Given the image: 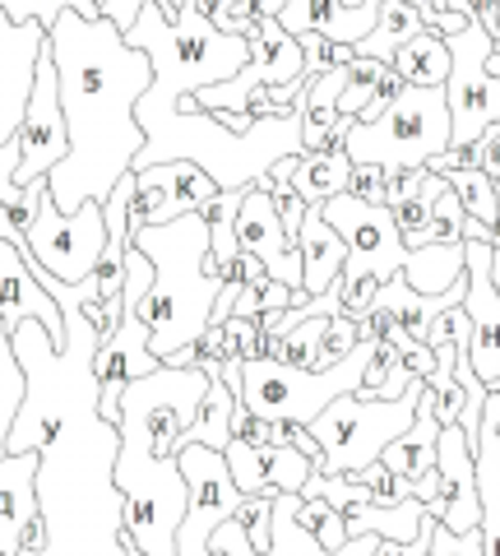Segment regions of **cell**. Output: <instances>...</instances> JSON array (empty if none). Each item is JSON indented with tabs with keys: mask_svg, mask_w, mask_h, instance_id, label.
I'll return each mask as SVG.
<instances>
[{
	"mask_svg": "<svg viewBox=\"0 0 500 556\" xmlns=\"http://www.w3.org/2000/svg\"><path fill=\"white\" fill-rule=\"evenodd\" d=\"M65 343L56 348L38 320L10 329L14 362L24 371V399L14 408L5 455L38 450V519L47 547L38 556H120V431L98 413L93 353L102 329L65 311Z\"/></svg>",
	"mask_w": 500,
	"mask_h": 556,
	"instance_id": "6da1fadb",
	"label": "cell"
},
{
	"mask_svg": "<svg viewBox=\"0 0 500 556\" xmlns=\"http://www.w3.org/2000/svg\"><path fill=\"white\" fill-rule=\"evenodd\" d=\"M51 65L70 153L47 172V195L61 214H75L84 200H107V190L134 167L144 149V130L134 121V102L144 98L153 65L140 47L126 42L112 20H84L79 10H61L47 28Z\"/></svg>",
	"mask_w": 500,
	"mask_h": 556,
	"instance_id": "7a4b0ae2",
	"label": "cell"
},
{
	"mask_svg": "<svg viewBox=\"0 0 500 556\" xmlns=\"http://www.w3.org/2000/svg\"><path fill=\"white\" fill-rule=\"evenodd\" d=\"M130 247L153 265V283L140 298L149 353L167 362L177 348L195 343L214 316L222 269L209 260V228L200 214H181L158 228H134Z\"/></svg>",
	"mask_w": 500,
	"mask_h": 556,
	"instance_id": "3957f363",
	"label": "cell"
},
{
	"mask_svg": "<svg viewBox=\"0 0 500 556\" xmlns=\"http://www.w3.org/2000/svg\"><path fill=\"white\" fill-rule=\"evenodd\" d=\"M375 343L381 339H361L343 362L320 371H302L273 357L241 362V408L251 417H265V422H310L338 394L361 390V371L375 357Z\"/></svg>",
	"mask_w": 500,
	"mask_h": 556,
	"instance_id": "277c9868",
	"label": "cell"
},
{
	"mask_svg": "<svg viewBox=\"0 0 500 556\" xmlns=\"http://www.w3.org/2000/svg\"><path fill=\"white\" fill-rule=\"evenodd\" d=\"M422 376L408 380V390L399 399H357V394H338L334 404H324L310 417V437L320 441V468L316 473H357L381 459V450L389 441H399L418 417V399H422Z\"/></svg>",
	"mask_w": 500,
	"mask_h": 556,
	"instance_id": "5b68a950",
	"label": "cell"
},
{
	"mask_svg": "<svg viewBox=\"0 0 500 556\" xmlns=\"http://www.w3.org/2000/svg\"><path fill=\"white\" fill-rule=\"evenodd\" d=\"M440 149H450V108L440 84L436 89L403 84L381 116L352 121L343 135V153L375 167H426V159H436Z\"/></svg>",
	"mask_w": 500,
	"mask_h": 556,
	"instance_id": "8992f818",
	"label": "cell"
},
{
	"mask_svg": "<svg viewBox=\"0 0 500 556\" xmlns=\"http://www.w3.org/2000/svg\"><path fill=\"white\" fill-rule=\"evenodd\" d=\"M320 214L343 237V247H348V260H343V274H338L343 316L361 320L375 306V292H381L385 278H394L403 269V260H408L403 232L394 228L385 204H367V200L348 195V190L334 200H324Z\"/></svg>",
	"mask_w": 500,
	"mask_h": 556,
	"instance_id": "52a82bcc",
	"label": "cell"
},
{
	"mask_svg": "<svg viewBox=\"0 0 500 556\" xmlns=\"http://www.w3.org/2000/svg\"><path fill=\"white\" fill-rule=\"evenodd\" d=\"M28 260L42 265L51 278L61 283H79L98 269L102 251H107V218H102V200H84L75 214H61L51 204L47 186L38 195V214H33L28 232H24Z\"/></svg>",
	"mask_w": 500,
	"mask_h": 556,
	"instance_id": "ba28073f",
	"label": "cell"
},
{
	"mask_svg": "<svg viewBox=\"0 0 500 556\" xmlns=\"http://www.w3.org/2000/svg\"><path fill=\"white\" fill-rule=\"evenodd\" d=\"M450 42V75H445V108H450V144H473V139L500 121V79L487 75L491 38L487 28H463Z\"/></svg>",
	"mask_w": 500,
	"mask_h": 556,
	"instance_id": "9c48e42d",
	"label": "cell"
},
{
	"mask_svg": "<svg viewBox=\"0 0 500 556\" xmlns=\"http://www.w3.org/2000/svg\"><path fill=\"white\" fill-rule=\"evenodd\" d=\"M177 464L185 478V519L177 529V556H214V529L222 519H232V510L241 506V492L228 473V459L222 450L181 441L177 445Z\"/></svg>",
	"mask_w": 500,
	"mask_h": 556,
	"instance_id": "30bf717a",
	"label": "cell"
},
{
	"mask_svg": "<svg viewBox=\"0 0 500 556\" xmlns=\"http://www.w3.org/2000/svg\"><path fill=\"white\" fill-rule=\"evenodd\" d=\"M20 149V167H14V190L47 181V172L70 153V135H65V116H61V93H56V65H51V47L42 42L38 56V75H33V98L28 112L14 135Z\"/></svg>",
	"mask_w": 500,
	"mask_h": 556,
	"instance_id": "8fae6325",
	"label": "cell"
},
{
	"mask_svg": "<svg viewBox=\"0 0 500 556\" xmlns=\"http://www.w3.org/2000/svg\"><path fill=\"white\" fill-rule=\"evenodd\" d=\"M134 172V167H130ZM214 177L195 163H153L134 172V195H130V232L134 228H158L181 214H200V204L214 200Z\"/></svg>",
	"mask_w": 500,
	"mask_h": 556,
	"instance_id": "7c38bea8",
	"label": "cell"
},
{
	"mask_svg": "<svg viewBox=\"0 0 500 556\" xmlns=\"http://www.w3.org/2000/svg\"><path fill=\"white\" fill-rule=\"evenodd\" d=\"M487 241H463V283H469V292H463L459 311L469 316V362L482 386H491L500 376V298L487 274Z\"/></svg>",
	"mask_w": 500,
	"mask_h": 556,
	"instance_id": "4fadbf2b",
	"label": "cell"
},
{
	"mask_svg": "<svg viewBox=\"0 0 500 556\" xmlns=\"http://www.w3.org/2000/svg\"><path fill=\"white\" fill-rule=\"evenodd\" d=\"M47 28L38 20L14 24L0 10V144H10L20 135V121L28 112L33 98V75H38V56H42Z\"/></svg>",
	"mask_w": 500,
	"mask_h": 556,
	"instance_id": "5bb4252c",
	"label": "cell"
},
{
	"mask_svg": "<svg viewBox=\"0 0 500 556\" xmlns=\"http://www.w3.org/2000/svg\"><path fill=\"white\" fill-rule=\"evenodd\" d=\"M436 473H440V501L436 515L440 529L450 533H469L477 529L482 506H477V468H473V441L459 431V422L440 427L436 437Z\"/></svg>",
	"mask_w": 500,
	"mask_h": 556,
	"instance_id": "9a60e30c",
	"label": "cell"
},
{
	"mask_svg": "<svg viewBox=\"0 0 500 556\" xmlns=\"http://www.w3.org/2000/svg\"><path fill=\"white\" fill-rule=\"evenodd\" d=\"M222 459H228V473L236 482L241 496H260V492H302L306 478L316 473L302 450L292 445H255L246 437H232L222 445Z\"/></svg>",
	"mask_w": 500,
	"mask_h": 556,
	"instance_id": "2e32d148",
	"label": "cell"
},
{
	"mask_svg": "<svg viewBox=\"0 0 500 556\" xmlns=\"http://www.w3.org/2000/svg\"><path fill=\"white\" fill-rule=\"evenodd\" d=\"M283 33L302 38V33H324L334 42L357 47L381 20V0H361V5H343V0H283V10L273 14Z\"/></svg>",
	"mask_w": 500,
	"mask_h": 556,
	"instance_id": "e0dca14e",
	"label": "cell"
},
{
	"mask_svg": "<svg viewBox=\"0 0 500 556\" xmlns=\"http://www.w3.org/2000/svg\"><path fill=\"white\" fill-rule=\"evenodd\" d=\"M246 47H251V61L222 84H232V89L269 84V89H279V84L302 79V42L292 38V33H283V24L273 20V14L255 20V28L246 33Z\"/></svg>",
	"mask_w": 500,
	"mask_h": 556,
	"instance_id": "ac0fdd59",
	"label": "cell"
},
{
	"mask_svg": "<svg viewBox=\"0 0 500 556\" xmlns=\"http://www.w3.org/2000/svg\"><path fill=\"white\" fill-rule=\"evenodd\" d=\"M292 247L302 255V292L306 298H320V292H330L338 283L348 247H343V237L324 223L320 204H306V218H302L297 237H292Z\"/></svg>",
	"mask_w": 500,
	"mask_h": 556,
	"instance_id": "d6986e66",
	"label": "cell"
},
{
	"mask_svg": "<svg viewBox=\"0 0 500 556\" xmlns=\"http://www.w3.org/2000/svg\"><path fill=\"white\" fill-rule=\"evenodd\" d=\"M33 478H38V450H24V455H0V547L14 552V556H20L24 529L38 519Z\"/></svg>",
	"mask_w": 500,
	"mask_h": 556,
	"instance_id": "ffe728a7",
	"label": "cell"
},
{
	"mask_svg": "<svg viewBox=\"0 0 500 556\" xmlns=\"http://www.w3.org/2000/svg\"><path fill=\"white\" fill-rule=\"evenodd\" d=\"M403 283L422 298H440L463 278V241H426V247H408L403 260Z\"/></svg>",
	"mask_w": 500,
	"mask_h": 556,
	"instance_id": "44dd1931",
	"label": "cell"
},
{
	"mask_svg": "<svg viewBox=\"0 0 500 556\" xmlns=\"http://www.w3.org/2000/svg\"><path fill=\"white\" fill-rule=\"evenodd\" d=\"M348 172H352V159L338 149H306L297 153V167H292V190L306 200V204H324L348 190Z\"/></svg>",
	"mask_w": 500,
	"mask_h": 556,
	"instance_id": "7402d4cb",
	"label": "cell"
},
{
	"mask_svg": "<svg viewBox=\"0 0 500 556\" xmlns=\"http://www.w3.org/2000/svg\"><path fill=\"white\" fill-rule=\"evenodd\" d=\"M436 437H440V422H436V413H431L422 399H418V417H412V427L403 431L399 441H389L381 450V464L389 468L394 478H422L431 464H436Z\"/></svg>",
	"mask_w": 500,
	"mask_h": 556,
	"instance_id": "603a6c76",
	"label": "cell"
},
{
	"mask_svg": "<svg viewBox=\"0 0 500 556\" xmlns=\"http://www.w3.org/2000/svg\"><path fill=\"white\" fill-rule=\"evenodd\" d=\"M394 70H399L403 84H418V89H436L450 75V42H445V33L436 28H422L418 38H408L399 51H394Z\"/></svg>",
	"mask_w": 500,
	"mask_h": 556,
	"instance_id": "cb8c5ba5",
	"label": "cell"
},
{
	"mask_svg": "<svg viewBox=\"0 0 500 556\" xmlns=\"http://www.w3.org/2000/svg\"><path fill=\"white\" fill-rule=\"evenodd\" d=\"M426 24L418 20V10H408L403 0H381V20L375 28L352 47V56H371V61H394V51H399L408 38H418Z\"/></svg>",
	"mask_w": 500,
	"mask_h": 556,
	"instance_id": "d4e9b609",
	"label": "cell"
},
{
	"mask_svg": "<svg viewBox=\"0 0 500 556\" xmlns=\"http://www.w3.org/2000/svg\"><path fill=\"white\" fill-rule=\"evenodd\" d=\"M241 408V399L222 386L218 376H209V390L200 399V413L195 422L181 431V441H195V445H209V450H222L232 441V413Z\"/></svg>",
	"mask_w": 500,
	"mask_h": 556,
	"instance_id": "484cf974",
	"label": "cell"
},
{
	"mask_svg": "<svg viewBox=\"0 0 500 556\" xmlns=\"http://www.w3.org/2000/svg\"><path fill=\"white\" fill-rule=\"evenodd\" d=\"M236 208H241V190H214V200L200 204V218H204V228H209V260L218 269L241 251L236 247Z\"/></svg>",
	"mask_w": 500,
	"mask_h": 556,
	"instance_id": "4316f807",
	"label": "cell"
},
{
	"mask_svg": "<svg viewBox=\"0 0 500 556\" xmlns=\"http://www.w3.org/2000/svg\"><path fill=\"white\" fill-rule=\"evenodd\" d=\"M14 167H20V149H14V139H10V144H0V208H5V218L14 223V228L28 232L33 214H38V195H42L47 181L14 190Z\"/></svg>",
	"mask_w": 500,
	"mask_h": 556,
	"instance_id": "83f0119b",
	"label": "cell"
},
{
	"mask_svg": "<svg viewBox=\"0 0 500 556\" xmlns=\"http://www.w3.org/2000/svg\"><path fill=\"white\" fill-rule=\"evenodd\" d=\"M445 190V177H436V172H426L422 186L412 190L408 200H399L389 208V218H394V228L403 232V247H418V237L426 232V223H431V208H436V195Z\"/></svg>",
	"mask_w": 500,
	"mask_h": 556,
	"instance_id": "f1b7e54d",
	"label": "cell"
},
{
	"mask_svg": "<svg viewBox=\"0 0 500 556\" xmlns=\"http://www.w3.org/2000/svg\"><path fill=\"white\" fill-rule=\"evenodd\" d=\"M450 190L459 195V204H463V214L469 218H477V223H496V200H500V186L487 177L482 167H469V172H450Z\"/></svg>",
	"mask_w": 500,
	"mask_h": 556,
	"instance_id": "f546056e",
	"label": "cell"
},
{
	"mask_svg": "<svg viewBox=\"0 0 500 556\" xmlns=\"http://www.w3.org/2000/svg\"><path fill=\"white\" fill-rule=\"evenodd\" d=\"M297 525L306 533H316V543L324 552H338L348 543V529H343V510L330 506L324 496H297Z\"/></svg>",
	"mask_w": 500,
	"mask_h": 556,
	"instance_id": "4dcf8cb0",
	"label": "cell"
},
{
	"mask_svg": "<svg viewBox=\"0 0 500 556\" xmlns=\"http://www.w3.org/2000/svg\"><path fill=\"white\" fill-rule=\"evenodd\" d=\"M20 399H24V371H20V362H14L10 329H5V320H0V455H5V437H10Z\"/></svg>",
	"mask_w": 500,
	"mask_h": 556,
	"instance_id": "1f68e13d",
	"label": "cell"
},
{
	"mask_svg": "<svg viewBox=\"0 0 500 556\" xmlns=\"http://www.w3.org/2000/svg\"><path fill=\"white\" fill-rule=\"evenodd\" d=\"M273 496L279 492H260V496H241V506L232 510V519L246 533V547L260 556L269 547V529H273Z\"/></svg>",
	"mask_w": 500,
	"mask_h": 556,
	"instance_id": "d6a6232c",
	"label": "cell"
},
{
	"mask_svg": "<svg viewBox=\"0 0 500 556\" xmlns=\"http://www.w3.org/2000/svg\"><path fill=\"white\" fill-rule=\"evenodd\" d=\"M297 42H302V75L306 79L324 75V70H343V65L352 61V47L324 38V33H302Z\"/></svg>",
	"mask_w": 500,
	"mask_h": 556,
	"instance_id": "836d02e7",
	"label": "cell"
},
{
	"mask_svg": "<svg viewBox=\"0 0 500 556\" xmlns=\"http://www.w3.org/2000/svg\"><path fill=\"white\" fill-rule=\"evenodd\" d=\"M0 10H5L14 24L38 20L42 28L56 24V14H61V10H79L84 20H98V5H93V0H0Z\"/></svg>",
	"mask_w": 500,
	"mask_h": 556,
	"instance_id": "e575fe53",
	"label": "cell"
},
{
	"mask_svg": "<svg viewBox=\"0 0 500 556\" xmlns=\"http://www.w3.org/2000/svg\"><path fill=\"white\" fill-rule=\"evenodd\" d=\"M463 223H469V214H463L459 195L450 190V181H445V190L436 195V208H431L426 232L418 237V247H426V241H463Z\"/></svg>",
	"mask_w": 500,
	"mask_h": 556,
	"instance_id": "d590c367",
	"label": "cell"
},
{
	"mask_svg": "<svg viewBox=\"0 0 500 556\" xmlns=\"http://www.w3.org/2000/svg\"><path fill=\"white\" fill-rule=\"evenodd\" d=\"M209 20L218 33H232V38H246V33L255 28V20H260V0H214Z\"/></svg>",
	"mask_w": 500,
	"mask_h": 556,
	"instance_id": "8d00e7d4",
	"label": "cell"
},
{
	"mask_svg": "<svg viewBox=\"0 0 500 556\" xmlns=\"http://www.w3.org/2000/svg\"><path fill=\"white\" fill-rule=\"evenodd\" d=\"M361 343V329L352 316H330V325H324V348H320V367H334V362H343L352 353V348Z\"/></svg>",
	"mask_w": 500,
	"mask_h": 556,
	"instance_id": "74e56055",
	"label": "cell"
},
{
	"mask_svg": "<svg viewBox=\"0 0 500 556\" xmlns=\"http://www.w3.org/2000/svg\"><path fill=\"white\" fill-rule=\"evenodd\" d=\"M426 556H487V552H482V529L450 533V529H440V519H436V529H431V547H426Z\"/></svg>",
	"mask_w": 500,
	"mask_h": 556,
	"instance_id": "f35d334b",
	"label": "cell"
},
{
	"mask_svg": "<svg viewBox=\"0 0 500 556\" xmlns=\"http://www.w3.org/2000/svg\"><path fill=\"white\" fill-rule=\"evenodd\" d=\"M348 195L367 200V204H385V167L352 163V172H348Z\"/></svg>",
	"mask_w": 500,
	"mask_h": 556,
	"instance_id": "ab89813d",
	"label": "cell"
},
{
	"mask_svg": "<svg viewBox=\"0 0 500 556\" xmlns=\"http://www.w3.org/2000/svg\"><path fill=\"white\" fill-rule=\"evenodd\" d=\"M473 144H477V167L487 172L491 181H500V121H496V126L482 130V135L473 139Z\"/></svg>",
	"mask_w": 500,
	"mask_h": 556,
	"instance_id": "60d3db41",
	"label": "cell"
},
{
	"mask_svg": "<svg viewBox=\"0 0 500 556\" xmlns=\"http://www.w3.org/2000/svg\"><path fill=\"white\" fill-rule=\"evenodd\" d=\"M412 376H418V371H412L408 362H403V353H394L389 376H385V386H381V399H399V394L408 390V380H412Z\"/></svg>",
	"mask_w": 500,
	"mask_h": 556,
	"instance_id": "b9f144b4",
	"label": "cell"
},
{
	"mask_svg": "<svg viewBox=\"0 0 500 556\" xmlns=\"http://www.w3.org/2000/svg\"><path fill=\"white\" fill-rule=\"evenodd\" d=\"M412 501H422L426 510H436V501H440V473H436V464H431L422 478H412Z\"/></svg>",
	"mask_w": 500,
	"mask_h": 556,
	"instance_id": "7bdbcfd3",
	"label": "cell"
},
{
	"mask_svg": "<svg viewBox=\"0 0 500 556\" xmlns=\"http://www.w3.org/2000/svg\"><path fill=\"white\" fill-rule=\"evenodd\" d=\"M140 5L144 0H107V5H102V20H112L116 28H130V20L140 14ZM158 5L167 10V0H158Z\"/></svg>",
	"mask_w": 500,
	"mask_h": 556,
	"instance_id": "ee69618b",
	"label": "cell"
},
{
	"mask_svg": "<svg viewBox=\"0 0 500 556\" xmlns=\"http://www.w3.org/2000/svg\"><path fill=\"white\" fill-rule=\"evenodd\" d=\"M487 274H491V288L500 298V247H491V255H487Z\"/></svg>",
	"mask_w": 500,
	"mask_h": 556,
	"instance_id": "f6af8a7d",
	"label": "cell"
},
{
	"mask_svg": "<svg viewBox=\"0 0 500 556\" xmlns=\"http://www.w3.org/2000/svg\"><path fill=\"white\" fill-rule=\"evenodd\" d=\"M491 247H500V200H496V223H491Z\"/></svg>",
	"mask_w": 500,
	"mask_h": 556,
	"instance_id": "bcb514c9",
	"label": "cell"
},
{
	"mask_svg": "<svg viewBox=\"0 0 500 556\" xmlns=\"http://www.w3.org/2000/svg\"><path fill=\"white\" fill-rule=\"evenodd\" d=\"M487 75H496V79H500V51H491V56H487Z\"/></svg>",
	"mask_w": 500,
	"mask_h": 556,
	"instance_id": "7dc6e473",
	"label": "cell"
},
{
	"mask_svg": "<svg viewBox=\"0 0 500 556\" xmlns=\"http://www.w3.org/2000/svg\"><path fill=\"white\" fill-rule=\"evenodd\" d=\"M491 47L500 51V5H496V28H491Z\"/></svg>",
	"mask_w": 500,
	"mask_h": 556,
	"instance_id": "c3c4849f",
	"label": "cell"
},
{
	"mask_svg": "<svg viewBox=\"0 0 500 556\" xmlns=\"http://www.w3.org/2000/svg\"><path fill=\"white\" fill-rule=\"evenodd\" d=\"M177 5H181V0H167V20H171V14H177Z\"/></svg>",
	"mask_w": 500,
	"mask_h": 556,
	"instance_id": "681fc988",
	"label": "cell"
},
{
	"mask_svg": "<svg viewBox=\"0 0 500 556\" xmlns=\"http://www.w3.org/2000/svg\"><path fill=\"white\" fill-rule=\"evenodd\" d=\"M0 556H14V552H5V547H0Z\"/></svg>",
	"mask_w": 500,
	"mask_h": 556,
	"instance_id": "f907efd6",
	"label": "cell"
},
{
	"mask_svg": "<svg viewBox=\"0 0 500 556\" xmlns=\"http://www.w3.org/2000/svg\"><path fill=\"white\" fill-rule=\"evenodd\" d=\"M214 556H228V552H214Z\"/></svg>",
	"mask_w": 500,
	"mask_h": 556,
	"instance_id": "816d5d0a",
	"label": "cell"
}]
</instances>
